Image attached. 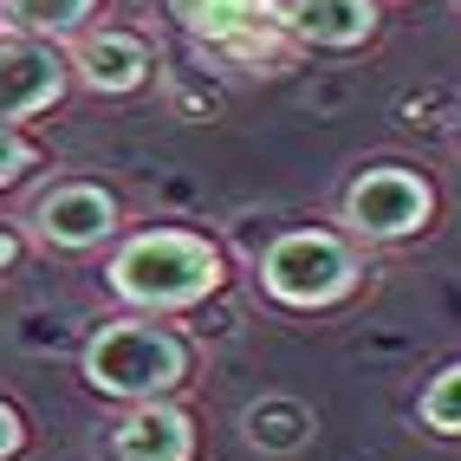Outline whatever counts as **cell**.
<instances>
[{
	"label": "cell",
	"mask_w": 461,
	"mask_h": 461,
	"mask_svg": "<svg viewBox=\"0 0 461 461\" xmlns=\"http://www.w3.org/2000/svg\"><path fill=\"white\" fill-rule=\"evenodd\" d=\"M111 286L131 305L176 312V305H195V299H208L214 286H221V254H214L202 234L157 228V234L124 240V254L111 260Z\"/></svg>",
	"instance_id": "6da1fadb"
},
{
	"label": "cell",
	"mask_w": 461,
	"mask_h": 461,
	"mask_svg": "<svg viewBox=\"0 0 461 461\" xmlns=\"http://www.w3.org/2000/svg\"><path fill=\"white\" fill-rule=\"evenodd\" d=\"M182 377H189V351H182V338L163 331V325L124 319V325H104L85 345V384L98 390V396L149 403V396L176 390Z\"/></svg>",
	"instance_id": "7a4b0ae2"
},
{
	"label": "cell",
	"mask_w": 461,
	"mask_h": 461,
	"mask_svg": "<svg viewBox=\"0 0 461 461\" xmlns=\"http://www.w3.org/2000/svg\"><path fill=\"white\" fill-rule=\"evenodd\" d=\"M260 280L280 305H331L357 286V254L338 234L293 228L260 254Z\"/></svg>",
	"instance_id": "3957f363"
},
{
	"label": "cell",
	"mask_w": 461,
	"mask_h": 461,
	"mask_svg": "<svg viewBox=\"0 0 461 461\" xmlns=\"http://www.w3.org/2000/svg\"><path fill=\"white\" fill-rule=\"evenodd\" d=\"M299 7V0H293ZM293 7H280V0H169V14L189 26L195 40L221 46L234 59H267V66H280L286 59V26H293Z\"/></svg>",
	"instance_id": "277c9868"
},
{
	"label": "cell",
	"mask_w": 461,
	"mask_h": 461,
	"mask_svg": "<svg viewBox=\"0 0 461 461\" xmlns=\"http://www.w3.org/2000/svg\"><path fill=\"white\" fill-rule=\"evenodd\" d=\"M429 208H436L429 182L416 169H396V163L364 169L351 189H345V221L364 240H403V234H416L429 221Z\"/></svg>",
	"instance_id": "5b68a950"
},
{
	"label": "cell",
	"mask_w": 461,
	"mask_h": 461,
	"mask_svg": "<svg viewBox=\"0 0 461 461\" xmlns=\"http://www.w3.org/2000/svg\"><path fill=\"white\" fill-rule=\"evenodd\" d=\"M66 91V59L40 40H0V124L33 117L46 104H59Z\"/></svg>",
	"instance_id": "8992f818"
},
{
	"label": "cell",
	"mask_w": 461,
	"mask_h": 461,
	"mask_svg": "<svg viewBox=\"0 0 461 461\" xmlns=\"http://www.w3.org/2000/svg\"><path fill=\"white\" fill-rule=\"evenodd\" d=\"M33 228L46 248H98L104 234H117V202L104 189H91V182H66V189L40 195Z\"/></svg>",
	"instance_id": "52a82bcc"
},
{
	"label": "cell",
	"mask_w": 461,
	"mask_h": 461,
	"mask_svg": "<svg viewBox=\"0 0 461 461\" xmlns=\"http://www.w3.org/2000/svg\"><path fill=\"white\" fill-rule=\"evenodd\" d=\"M195 455V429L182 410L169 403H137L124 422H117V461H189Z\"/></svg>",
	"instance_id": "ba28073f"
},
{
	"label": "cell",
	"mask_w": 461,
	"mask_h": 461,
	"mask_svg": "<svg viewBox=\"0 0 461 461\" xmlns=\"http://www.w3.org/2000/svg\"><path fill=\"white\" fill-rule=\"evenodd\" d=\"M149 66L157 59H149V46L137 33H91L78 46V72L91 91H137L149 78Z\"/></svg>",
	"instance_id": "9c48e42d"
},
{
	"label": "cell",
	"mask_w": 461,
	"mask_h": 461,
	"mask_svg": "<svg viewBox=\"0 0 461 461\" xmlns=\"http://www.w3.org/2000/svg\"><path fill=\"white\" fill-rule=\"evenodd\" d=\"M293 33L305 46H364L377 33V7L371 0H299L293 7Z\"/></svg>",
	"instance_id": "30bf717a"
},
{
	"label": "cell",
	"mask_w": 461,
	"mask_h": 461,
	"mask_svg": "<svg viewBox=\"0 0 461 461\" xmlns=\"http://www.w3.org/2000/svg\"><path fill=\"white\" fill-rule=\"evenodd\" d=\"M0 7H7V20L20 26V33H46V40H59V33H78L85 14L98 7V0H0Z\"/></svg>",
	"instance_id": "8fae6325"
},
{
	"label": "cell",
	"mask_w": 461,
	"mask_h": 461,
	"mask_svg": "<svg viewBox=\"0 0 461 461\" xmlns=\"http://www.w3.org/2000/svg\"><path fill=\"white\" fill-rule=\"evenodd\" d=\"M305 410H293V403H260V410H248V436L260 442V448H293L299 436H305Z\"/></svg>",
	"instance_id": "7c38bea8"
},
{
	"label": "cell",
	"mask_w": 461,
	"mask_h": 461,
	"mask_svg": "<svg viewBox=\"0 0 461 461\" xmlns=\"http://www.w3.org/2000/svg\"><path fill=\"white\" fill-rule=\"evenodd\" d=\"M422 422L436 429V436H461V364H448V371L422 390Z\"/></svg>",
	"instance_id": "4fadbf2b"
},
{
	"label": "cell",
	"mask_w": 461,
	"mask_h": 461,
	"mask_svg": "<svg viewBox=\"0 0 461 461\" xmlns=\"http://www.w3.org/2000/svg\"><path fill=\"white\" fill-rule=\"evenodd\" d=\"M26 169H33V143H26L14 124H0V189H7V182H20Z\"/></svg>",
	"instance_id": "5bb4252c"
},
{
	"label": "cell",
	"mask_w": 461,
	"mask_h": 461,
	"mask_svg": "<svg viewBox=\"0 0 461 461\" xmlns=\"http://www.w3.org/2000/svg\"><path fill=\"white\" fill-rule=\"evenodd\" d=\"M14 448H20V416L0 403V455H14Z\"/></svg>",
	"instance_id": "9a60e30c"
},
{
	"label": "cell",
	"mask_w": 461,
	"mask_h": 461,
	"mask_svg": "<svg viewBox=\"0 0 461 461\" xmlns=\"http://www.w3.org/2000/svg\"><path fill=\"white\" fill-rule=\"evenodd\" d=\"M14 254H20V240H14L7 228H0V267H14Z\"/></svg>",
	"instance_id": "2e32d148"
}]
</instances>
